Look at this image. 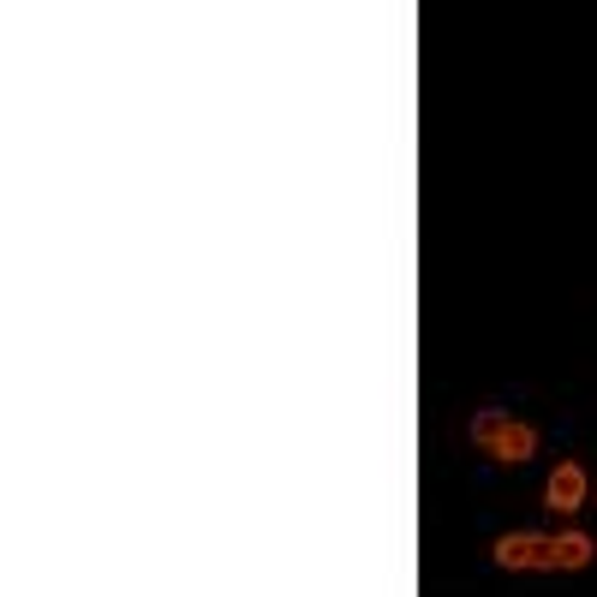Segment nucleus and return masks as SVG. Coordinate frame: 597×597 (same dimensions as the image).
<instances>
[{
  "label": "nucleus",
  "instance_id": "2",
  "mask_svg": "<svg viewBox=\"0 0 597 597\" xmlns=\"http://www.w3.org/2000/svg\"><path fill=\"white\" fill-rule=\"evenodd\" d=\"M544 501L556 513H573V508H585V466H573V460H561L556 472H549V484H544Z\"/></svg>",
  "mask_w": 597,
  "mask_h": 597
},
{
  "label": "nucleus",
  "instance_id": "4",
  "mask_svg": "<svg viewBox=\"0 0 597 597\" xmlns=\"http://www.w3.org/2000/svg\"><path fill=\"white\" fill-rule=\"evenodd\" d=\"M597 556V544L585 532H561V537H549V568H585V561Z\"/></svg>",
  "mask_w": 597,
  "mask_h": 597
},
{
  "label": "nucleus",
  "instance_id": "3",
  "mask_svg": "<svg viewBox=\"0 0 597 597\" xmlns=\"http://www.w3.org/2000/svg\"><path fill=\"white\" fill-rule=\"evenodd\" d=\"M496 460H508V466H520V460H532L537 454V430L532 424H520V418H508V424H501V436H496Z\"/></svg>",
  "mask_w": 597,
  "mask_h": 597
},
{
  "label": "nucleus",
  "instance_id": "1",
  "mask_svg": "<svg viewBox=\"0 0 597 597\" xmlns=\"http://www.w3.org/2000/svg\"><path fill=\"white\" fill-rule=\"evenodd\" d=\"M496 568H549V537L537 532H508L496 544Z\"/></svg>",
  "mask_w": 597,
  "mask_h": 597
},
{
  "label": "nucleus",
  "instance_id": "5",
  "mask_svg": "<svg viewBox=\"0 0 597 597\" xmlns=\"http://www.w3.org/2000/svg\"><path fill=\"white\" fill-rule=\"evenodd\" d=\"M501 424H508V412H496V406H484V412H478L472 418V442H478V448H496V436H501Z\"/></svg>",
  "mask_w": 597,
  "mask_h": 597
}]
</instances>
